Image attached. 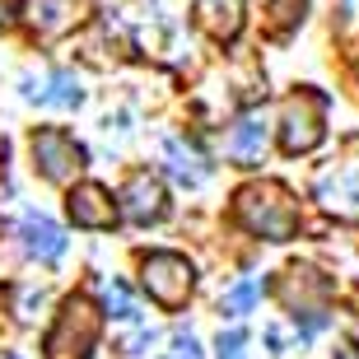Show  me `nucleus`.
Segmentation results:
<instances>
[{"label":"nucleus","mask_w":359,"mask_h":359,"mask_svg":"<svg viewBox=\"0 0 359 359\" xmlns=\"http://www.w3.org/2000/svg\"><path fill=\"white\" fill-rule=\"evenodd\" d=\"M24 98L33 103H47V107H80L84 103V84L75 70H52L47 80H24Z\"/></svg>","instance_id":"9b49d317"},{"label":"nucleus","mask_w":359,"mask_h":359,"mask_svg":"<svg viewBox=\"0 0 359 359\" xmlns=\"http://www.w3.org/2000/svg\"><path fill=\"white\" fill-rule=\"evenodd\" d=\"M276 299L294 313V322L304 318V336L327 327V299H332V280L318 266H290L276 285Z\"/></svg>","instance_id":"7ed1b4c3"},{"label":"nucleus","mask_w":359,"mask_h":359,"mask_svg":"<svg viewBox=\"0 0 359 359\" xmlns=\"http://www.w3.org/2000/svg\"><path fill=\"white\" fill-rule=\"evenodd\" d=\"M98 332H103V313L84 294H75L56 313V327L47 336V359H89L98 346Z\"/></svg>","instance_id":"f03ea898"},{"label":"nucleus","mask_w":359,"mask_h":359,"mask_svg":"<svg viewBox=\"0 0 359 359\" xmlns=\"http://www.w3.org/2000/svg\"><path fill=\"white\" fill-rule=\"evenodd\" d=\"M28 154H33V168L47 182H70L84 168V145L61 126H38L28 140Z\"/></svg>","instance_id":"423d86ee"},{"label":"nucleus","mask_w":359,"mask_h":359,"mask_svg":"<svg viewBox=\"0 0 359 359\" xmlns=\"http://www.w3.org/2000/svg\"><path fill=\"white\" fill-rule=\"evenodd\" d=\"M0 24H5V0H0Z\"/></svg>","instance_id":"5701e85b"},{"label":"nucleus","mask_w":359,"mask_h":359,"mask_svg":"<svg viewBox=\"0 0 359 359\" xmlns=\"http://www.w3.org/2000/svg\"><path fill=\"white\" fill-rule=\"evenodd\" d=\"M266 145H271V126H266V117H257V112H248V117L233 126V135H229V154H233L243 168L262 163Z\"/></svg>","instance_id":"ddd939ff"},{"label":"nucleus","mask_w":359,"mask_h":359,"mask_svg":"<svg viewBox=\"0 0 359 359\" xmlns=\"http://www.w3.org/2000/svg\"><path fill=\"white\" fill-rule=\"evenodd\" d=\"M140 285L159 308H182L196 290V266L182 252H149L140 262Z\"/></svg>","instance_id":"39448f33"},{"label":"nucleus","mask_w":359,"mask_h":359,"mask_svg":"<svg viewBox=\"0 0 359 359\" xmlns=\"http://www.w3.org/2000/svg\"><path fill=\"white\" fill-rule=\"evenodd\" d=\"M84 14H89V0H24V24L42 42L75 33L84 24Z\"/></svg>","instance_id":"0eeeda50"},{"label":"nucleus","mask_w":359,"mask_h":359,"mask_svg":"<svg viewBox=\"0 0 359 359\" xmlns=\"http://www.w3.org/2000/svg\"><path fill=\"white\" fill-rule=\"evenodd\" d=\"M336 359H359V346H355V341H341V350H336Z\"/></svg>","instance_id":"412c9836"},{"label":"nucleus","mask_w":359,"mask_h":359,"mask_svg":"<svg viewBox=\"0 0 359 359\" xmlns=\"http://www.w3.org/2000/svg\"><path fill=\"white\" fill-rule=\"evenodd\" d=\"M107 313H112V318H121V322H135V318H140V308H135L131 290H126L121 280H112V290H107Z\"/></svg>","instance_id":"a211bd4d"},{"label":"nucleus","mask_w":359,"mask_h":359,"mask_svg":"<svg viewBox=\"0 0 359 359\" xmlns=\"http://www.w3.org/2000/svg\"><path fill=\"white\" fill-rule=\"evenodd\" d=\"M233 224L248 229L252 238L266 243H290L299 233V201L285 182H248L233 191Z\"/></svg>","instance_id":"f257e3e1"},{"label":"nucleus","mask_w":359,"mask_h":359,"mask_svg":"<svg viewBox=\"0 0 359 359\" xmlns=\"http://www.w3.org/2000/svg\"><path fill=\"white\" fill-rule=\"evenodd\" d=\"M121 219H131V224H159L163 215H168V191L154 173H131L126 187H121V205H117Z\"/></svg>","instance_id":"6e6552de"},{"label":"nucleus","mask_w":359,"mask_h":359,"mask_svg":"<svg viewBox=\"0 0 359 359\" xmlns=\"http://www.w3.org/2000/svg\"><path fill=\"white\" fill-rule=\"evenodd\" d=\"M66 210L75 219V229H112L117 224V205H112V191L98 182H75L66 196Z\"/></svg>","instance_id":"1a4fd4ad"},{"label":"nucleus","mask_w":359,"mask_h":359,"mask_svg":"<svg viewBox=\"0 0 359 359\" xmlns=\"http://www.w3.org/2000/svg\"><path fill=\"white\" fill-rule=\"evenodd\" d=\"M191 19L210 42H233L243 33V19H248V0H196Z\"/></svg>","instance_id":"9d476101"},{"label":"nucleus","mask_w":359,"mask_h":359,"mask_svg":"<svg viewBox=\"0 0 359 359\" xmlns=\"http://www.w3.org/2000/svg\"><path fill=\"white\" fill-rule=\"evenodd\" d=\"M243 350H248V332H243V327L219 332V341H215V355H219V359H248Z\"/></svg>","instance_id":"6ab92c4d"},{"label":"nucleus","mask_w":359,"mask_h":359,"mask_svg":"<svg viewBox=\"0 0 359 359\" xmlns=\"http://www.w3.org/2000/svg\"><path fill=\"white\" fill-rule=\"evenodd\" d=\"M327 135V98L318 89H299L280 107V149L285 154H308Z\"/></svg>","instance_id":"20e7f679"},{"label":"nucleus","mask_w":359,"mask_h":359,"mask_svg":"<svg viewBox=\"0 0 359 359\" xmlns=\"http://www.w3.org/2000/svg\"><path fill=\"white\" fill-rule=\"evenodd\" d=\"M163 163H168V173H173L182 187H201L205 182V163H201V154L191 145H182V140H163Z\"/></svg>","instance_id":"2eb2a0df"},{"label":"nucleus","mask_w":359,"mask_h":359,"mask_svg":"<svg viewBox=\"0 0 359 359\" xmlns=\"http://www.w3.org/2000/svg\"><path fill=\"white\" fill-rule=\"evenodd\" d=\"M19 238H24V252L38 257V262H61V252H66V233H61V224L47 219V215H24Z\"/></svg>","instance_id":"f8f14e48"},{"label":"nucleus","mask_w":359,"mask_h":359,"mask_svg":"<svg viewBox=\"0 0 359 359\" xmlns=\"http://www.w3.org/2000/svg\"><path fill=\"white\" fill-rule=\"evenodd\" d=\"M318 196H322L327 210L355 215L359 210V163H355V168H336V173H327L318 182Z\"/></svg>","instance_id":"4468645a"},{"label":"nucleus","mask_w":359,"mask_h":359,"mask_svg":"<svg viewBox=\"0 0 359 359\" xmlns=\"http://www.w3.org/2000/svg\"><path fill=\"white\" fill-rule=\"evenodd\" d=\"M262 14H266V28H271V33H276V38H285V33H294V28L304 24L308 0H262Z\"/></svg>","instance_id":"dca6fc26"},{"label":"nucleus","mask_w":359,"mask_h":359,"mask_svg":"<svg viewBox=\"0 0 359 359\" xmlns=\"http://www.w3.org/2000/svg\"><path fill=\"white\" fill-rule=\"evenodd\" d=\"M163 359H201V350H196V341L187 336V341H177V346L168 350V355H163Z\"/></svg>","instance_id":"aec40b11"},{"label":"nucleus","mask_w":359,"mask_h":359,"mask_svg":"<svg viewBox=\"0 0 359 359\" xmlns=\"http://www.w3.org/2000/svg\"><path fill=\"white\" fill-rule=\"evenodd\" d=\"M0 359H19V355H14V350H0Z\"/></svg>","instance_id":"4be33fe9"},{"label":"nucleus","mask_w":359,"mask_h":359,"mask_svg":"<svg viewBox=\"0 0 359 359\" xmlns=\"http://www.w3.org/2000/svg\"><path fill=\"white\" fill-rule=\"evenodd\" d=\"M262 290H266L262 280H243V285H233V290L219 299V313H224V318H248L252 304L262 299Z\"/></svg>","instance_id":"f3484780"}]
</instances>
